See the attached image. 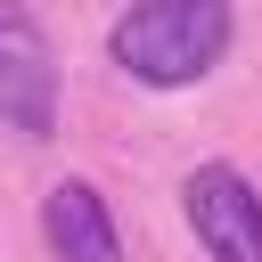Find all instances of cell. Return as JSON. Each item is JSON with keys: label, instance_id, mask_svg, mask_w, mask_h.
<instances>
[{"label": "cell", "instance_id": "4", "mask_svg": "<svg viewBox=\"0 0 262 262\" xmlns=\"http://www.w3.org/2000/svg\"><path fill=\"white\" fill-rule=\"evenodd\" d=\"M41 229H49V254L57 262H123V237H115V213L90 180H57L49 205H41Z\"/></svg>", "mask_w": 262, "mask_h": 262}, {"label": "cell", "instance_id": "3", "mask_svg": "<svg viewBox=\"0 0 262 262\" xmlns=\"http://www.w3.org/2000/svg\"><path fill=\"white\" fill-rule=\"evenodd\" d=\"M180 205H188V229L213 262H262V196L237 164H196L180 180Z\"/></svg>", "mask_w": 262, "mask_h": 262}, {"label": "cell", "instance_id": "1", "mask_svg": "<svg viewBox=\"0 0 262 262\" xmlns=\"http://www.w3.org/2000/svg\"><path fill=\"white\" fill-rule=\"evenodd\" d=\"M115 66L147 90H188L229 49V0H131L106 33Z\"/></svg>", "mask_w": 262, "mask_h": 262}, {"label": "cell", "instance_id": "2", "mask_svg": "<svg viewBox=\"0 0 262 262\" xmlns=\"http://www.w3.org/2000/svg\"><path fill=\"white\" fill-rule=\"evenodd\" d=\"M0 123H16L25 139L57 131V49L25 0H0Z\"/></svg>", "mask_w": 262, "mask_h": 262}]
</instances>
